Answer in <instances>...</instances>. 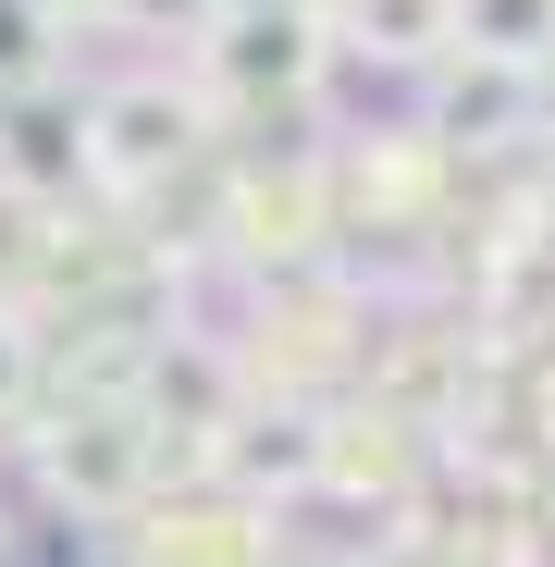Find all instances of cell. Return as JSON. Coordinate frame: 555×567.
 Returning <instances> with one entry per match:
<instances>
[{
  "instance_id": "cell-1",
  "label": "cell",
  "mask_w": 555,
  "mask_h": 567,
  "mask_svg": "<svg viewBox=\"0 0 555 567\" xmlns=\"http://www.w3.org/2000/svg\"><path fill=\"white\" fill-rule=\"evenodd\" d=\"M25 456H38L50 506H62V518H86V530H124V518L161 494V468H173V444H161V420H148L136 395H74V408H38Z\"/></svg>"
},
{
  "instance_id": "cell-2",
  "label": "cell",
  "mask_w": 555,
  "mask_h": 567,
  "mask_svg": "<svg viewBox=\"0 0 555 567\" xmlns=\"http://www.w3.org/2000/svg\"><path fill=\"white\" fill-rule=\"evenodd\" d=\"M210 148H223V100H210L198 74H173V62H124V74L86 86V161H100L112 198H148V185L198 173Z\"/></svg>"
},
{
  "instance_id": "cell-3",
  "label": "cell",
  "mask_w": 555,
  "mask_h": 567,
  "mask_svg": "<svg viewBox=\"0 0 555 567\" xmlns=\"http://www.w3.org/2000/svg\"><path fill=\"white\" fill-rule=\"evenodd\" d=\"M333 74H346V50H333L321 0H235V13H210V38H198V86L223 100V124L309 112Z\"/></svg>"
},
{
  "instance_id": "cell-4",
  "label": "cell",
  "mask_w": 555,
  "mask_h": 567,
  "mask_svg": "<svg viewBox=\"0 0 555 567\" xmlns=\"http://www.w3.org/2000/svg\"><path fill=\"white\" fill-rule=\"evenodd\" d=\"M408 124H420L432 148H456V161H506V148L555 136V86H543V74H518V62L456 50V62H432V74H420Z\"/></svg>"
},
{
  "instance_id": "cell-5",
  "label": "cell",
  "mask_w": 555,
  "mask_h": 567,
  "mask_svg": "<svg viewBox=\"0 0 555 567\" xmlns=\"http://www.w3.org/2000/svg\"><path fill=\"white\" fill-rule=\"evenodd\" d=\"M321 456H333V408L321 395H247L210 432V482L271 506V494H321Z\"/></svg>"
},
{
  "instance_id": "cell-6",
  "label": "cell",
  "mask_w": 555,
  "mask_h": 567,
  "mask_svg": "<svg viewBox=\"0 0 555 567\" xmlns=\"http://www.w3.org/2000/svg\"><path fill=\"white\" fill-rule=\"evenodd\" d=\"M333 13V50H346V74L370 62V74H432V62H456V0H321Z\"/></svg>"
},
{
  "instance_id": "cell-7",
  "label": "cell",
  "mask_w": 555,
  "mask_h": 567,
  "mask_svg": "<svg viewBox=\"0 0 555 567\" xmlns=\"http://www.w3.org/2000/svg\"><path fill=\"white\" fill-rule=\"evenodd\" d=\"M62 235H74V210H62V198H25V185H0V309H25V321H38L50 271H62Z\"/></svg>"
},
{
  "instance_id": "cell-8",
  "label": "cell",
  "mask_w": 555,
  "mask_h": 567,
  "mask_svg": "<svg viewBox=\"0 0 555 567\" xmlns=\"http://www.w3.org/2000/svg\"><path fill=\"white\" fill-rule=\"evenodd\" d=\"M456 50L518 62V74H555V0H456Z\"/></svg>"
},
{
  "instance_id": "cell-9",
  "label": "cell",
  "mask_w": 555,
  "mask_h": 567,
  "mask_svg": "<svg viewBox=\"0 0 555 567\" xmlns=\"http://www.w3.org/2000/svg\"><path fill=\"white\" fill-rule=\"evenodd\" d=\"M62 38H74L62 0H0V100H25V86H62Z\"/></svg>"
},
{
  "instance_id": "cell-10",
  "label": "cell",
  "mask_w": 555,
  "mask_h": 567,
  "mask_svg": "<svg viewBox=\"0 0 555 567\" xmlns=\"http://www.w3.org/2000/svg\"><path fill=\"white\" fill-rule=\"evenodd\" d=\"M38 395H50V346H38V321H25V309H0V432L38 420Z\"/></svg>"
},
{
  "instance_id": "cell-11",
  "label": "cell",
  "mask_w": 555,
  "mask_h": 567,
  "mask_svg": "<svg viewBox=\"0 0 555 567\" xmlns=\"http://www.w3.org/2000/svg\"><path fill=\"white\" fill-rule=\"evenodd\" d=\"M285 567H346V555H285Z\"/></svg>"
},
{
  "instance_id": "cell-12",
  "label": "cell",
  "mask_w": 555,
  "mask_h": 567,
  "mask_svg": "<svg viewBox=\"0 0 555 567\" xmlns=\"http://www.w3.org/2000/svg\"><path fill=\"white\" fill-rule=\"evenodd\" d=\"M0 567H13V530H0Z\"/></svg>"
},
{
  "instance_id": "cell-13",
  "label": "cell",
  "mask_w": 555,
  "mask_h": 567,
  "mask_svg": "<svg viewBox=\"0 0 555 567\" xmlns=\"http://www.w3.org/2000/svg\"><path fill=\"white\" fill-rule=\"evenodd\" d=\"M543 494H555V456H543Z\"/></svg>"
}]
</instances>
